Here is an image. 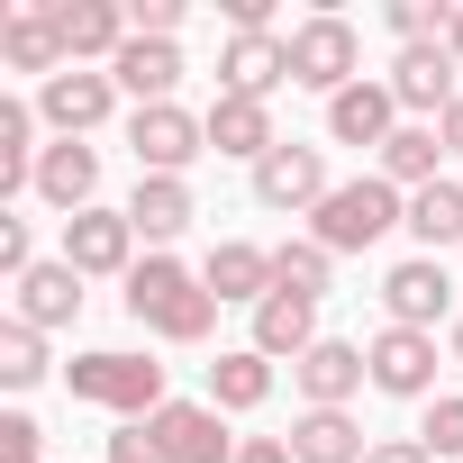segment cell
Here are the masks:
<instances>
[{
  "instance_id": "obj_1",
  "label": "cell",
  "mask_w": 463,
  "mask_h": 463,
  "mask_svg": "<svg viewBox=\"0 0 463 463\" xmlns=\"http://www.w3.org/2000/svg\"><path fill=\"white\" fill-rule=\"evenodd\" d=\"M128 318L155 327L164 345H200V336L218 327V291H209L182 255H137V273H128Z\"/></svg>"
},
{
  "instance_id": "obj_2",
  "label": "cell",
  "mask_w": 463,
  "mask_h": 463,
  "mask_svg": "<svg viewBox=\"0 0 463 463\" xmlns=\"http://www.w3.org/2000/svg\"><path fill=\"white\" fill-rule=\"evenodd\" d=\"M391 227H409V191H391L382 173H354V182H336V191L309 209V237H318L327 255H373Z\"/></svg>"
},
{
  "instance_id": "obj_3",
  "label": "cell",
  "mask_w": 463,
  "mask_h": 463,
  "mask_svg": "<svg viewBox=\"0 0 463 463\" xmlns=\"http://www.w3.org/2000/svg\"><path fill=\"white\" fill-rule=\"evenodd\" d=\"M64 391L91 400V409H109L118 427H128V418H155V409L173 400V391H164V364H155V354H128V345L73 354V364H64Z\"/></svg>"
},
{
  "instance_id": "obj_4",
  "label": "cell",
  "mask_w": 463,
  "mask_h": 463,
  "mask_svg": "<svg viewBox=\"0 0 463 463\" xmlns=\"http://www.w3.org/2000/svg\"><path fill=\"white\" fill-rule=\"evenodd\" d=\"M291 82L318 91V100L354 91V82H364V37H354V19H336V10L300 19V28H291Z\"/></svg>"
},
{
  "instance_id": "obj_5",
  "label": "cell",
  "mask_w": 463,
  "mask_h": 463,
  "mask_svg": "<svg viewBox=\"0 0 463 463\" xmlns=\"http://www.w3.org/2000/svg\"><path fill=\"white\" fill-rule=\"evenodd\" d=\"M128 155H137V173H173V182H191V164L209 155V128H200L182 100H155V109L128 118Z\"/></svg>"
},
{
  "instance_id": "obj_6",
  "label": "cell",
  "mask_w": 463,
  "mask_h": 463,
  "mask_svg": "<svg viewBox=\"0 0 463 463\" xmlns=\"http://www.w3.org/2000/svg\"><path fill=\"white\" fill-rule=\"evenodd\" d=\"M454 73H463V64H454L445 46H400L382 82H391V100H400V118H418V128H436V118H445V109L463 100V82H454Z\"/></svg>"
},
{
  "instance_id": "obj_7",
  "label": "cell",
  "mask_w": 463,
  "mask_h": 463,
  "mask_svg": "<svg viewBox=\"0 0 463 463\" xmlns=\"http://www.w3.org/2000/svg\"><path fill=\"white\" fill-rule=\"evenodd\" d=\"M64 264H73L82 282H128V273H137V227H128V209H82V218H64Z\"/></svg>"
},
{
  "instance_id": "obj_8",
  "label": "cell",
  "mask_w": 463,
  "mask_h": 463,
  "mask_svg": "<svg viewBox=\"0 0 463 463\" xmlns=\"http://www.w3.org/2000/svg\"><path fill=\"white\" fill-rule=\"evenodd\" d=\"M436 318H463V309H454L445 264H436V255L391 264V273H382V327H427V336H436Z\"/></svg>"
},
{
  "instance_id": "obj_9",
  "label": "cell",
  "mask_w": 463,
  "mask_h": 463,
  "mask_svg": "<svg viewBox=\"0 0 463 463\" xmlns=\"http://www.w3.org/2000/svg\"><path fill=\"white\" fill-rule=\"evenodd\" d=\"M46 19L64 37V64H118V46L137 37L128 0H46Z\"/></svg>"
},
{
  "instance_id": "obj_10",
  "label": "cell",
  "mask_w": 463,
  "mask_h": 463,
  "mask_svg": "<svg viewBox=\"0 0 463 463\" xmlns=\"http://www.w3.org/2000/svg\"><path fill=\"white\" fill-rule=\"evenodd\" d=\"M146 427H155L164 463H237V445H246V436H227V418L209 400H164Z\"/></svg>"
},
{
  "instance_id": "obj_11",
  "label": "cell",
  "mask_w": 463,
  "mask_h": 463,
  "mask_svg": "<svg viewBox=\"0 0 463 463\" xmlns=\"http://www.w3.org/2000/svg\"><path fill=\"white\" fill-rule=\"evenodd\" d=\"M109 109H118V82L91 64H64L55 82H37V118L55 137H91V128H109Z\"/></svg>"
},
{
  "instance_id": "obj_12",
  "label": "cell",
  "mask_w": 463,
  "mask_h": 463,
  "mask_svg": "<svg viewBox=\"0 0 463 463\" xmlns=\"http://www.w3.org/2000/svg\"><path fill=\"white\" fill-rule=\"evenodd\" d=\"M327 191H336V182H327V155H318V146H291V137H282V146L255 164V200L282 209V218H309Z\"/></svg>"
},
{
  "instance_id": "obj_13",
  "label": "cell",
  "mask_w": 463,
  "mask_h": 463,
  "mask_svg": "<svg viewBox=\"0 0 463 463\" xmlns=\"http://www.w3.org/2000/svg\"><path fill=\"white\" fill-rule=\"evenodd\" d=\"M364 364H373L382 400H436V336L427 327H382L364 345Z\"/></svg>"
},
{
  "instance_id": "obj_14",
  "label": "cell",
  "mask_w": 463,
  "mask_h": 463,
  "mask_svg": "<svg viewBox=\"0 0 463 463\" xmlns=\"http://www.w3.org/2000/svg\"><path fill=\"white\" fill-rule=\"evenodd\" d=\"M37 200L64 209V218L100 209V146H91V137H55V146L37 155Z\"/></svg>"
},
{
  "instance_id": "obj_15",
  "label": "cell",
  "mask_w": 463,
  "mask_h": 463,
  "mask_svg": "<svg viewBox=\"0 0 463 463\" xmlns=\"http://www.w3.org/2000/svg\"><path fill=\"white\" fill-rule=\"evenodd\" d=\"M291 82V37H227L218 46V100H273Z\"/></svg>"
},
{
  "instance_id": "obj_16",
  "label": "cell",
  "mask_w": 463,
  "mask_h": 463,
  "mask_svg": "<svg viewBox=\"0 0 463 463\" xmlns=\"http://www.w3.org/2000/svg\"><path fill=\"white\" fill-rule=\"evenodd\" d=\"M291 382H300V400H309V409H345V400L373 382V364H364V345H345V336H318V345L291 364Z\"/></svg>"
},
{
  "instance_id": "obj_17",
  "label": "cell",
  "mask_w": 463,
  "mask_h": 463,
  "mask_svg": "<svg viewBox=\"0 0 463 463\" xmlns=\"http://www.w3.org/2000/svg\"><path fill=\"white\" fill-rule=\"evenodd\" d=\"M200 218V200H191V182H173V173H137V191H128V227L146 237V255H164L182 227Z\"/></svg>"
},
{
  "instance_id": "obj_18",
  "label": "cell",
  "mask_w": 463,
  "mask_h": 463,
  "mask_svg": "<svg viewBox=\"0 0 463 463\" xmlns=\"http://www.w3.org/2000/svg\"><path fill=\"white\" fill-rule=\"evenodd\" d=\"M400 128H409V118H400L391 82H354V91H336V100H327V137H336V146H373V155H382Z\"/></svg>"
},
{
  "instance_id": "obj_19",
  "label": "cell",
  "mask_w": 463,
  "mask_h": 463,
  "mask_svg": "<svg viewBox=\"0 0 463 463\" xmlns=\"http://www.w3.org/2000/svg\"><path fill=\"white\" fill-rule=\"evenodd\" d=\"M10 291H19V309H10V318H28L37 336H55V327H73V318H82V273H73L64 255H55V264H28Z\"/></svg>"
},
{
  "instance_id": "obj_20",
  "label": "cell",
  "mask_w": 463,
  "mask_h": 463,
  "mask_svg": "<svg viewBox=\"0 0 463 463\" xmlns=\"http://www.w3.org/2000/svg\"><path fill=\"white\" fill-rule=\"evenodd\" d=\"M200 282L218 291V309H227V300L264 309V300H273V246H246V237H218V246H209V264H200Z\"/></svg>"
},
{
  "instance_id": "obj_21",
  "label": "cell",
  "mask_w": 463,
  "mask_h": 463,
  "mask_svg": "<svg viewBox=\"0 0 463 463\" xmlns=\"http://www.w3.org/2000/svg\"><path fill=\"white\" fill-rule=\"evenodd\" d=\"M200 128H209V155H237L246 173L282 146V137H273V100H209Z\"/></svg>"
},
{
  "instance_id": "obj_22",
  "label": "cell",
  "mask_w": 463,
  "mask_h": 463,
  "mask_svg": "<svg viewBox=\"0 0 463 463\" xmlns=\"http://www.w3.org/2000/svg\"><path fill=\"white\" fill-rule=\"evenodd\" d=\"M182 73H191V64H182V46H164V37H128V46H118V64H109V82H118L137 109L173 100V91H182Z\"/></svg>"
},
{
  "instance_id": "obj_23",
  "label": "cell",
  "mask_w": 463,
  "mask_h": 463,
  "mask_svg": "<svg viewBox=\"0 0 463 463\" xmlns=\"http://www.w3.org/2000/svg\"><path fill=\"white\" fill-rule=\"evenodd\" d=\"M255 354H273V364H300L309 345H318V300H300V291H273L264 309H255V336H246Z\"/></svg>"
},
{
  "instance_id": "obj_24",
  "label": "cell",
  "mask_w": 463,
  "mask_h": 463,
  "mask_svg": "<svg viewBox=\"0 0 463 463\" xmlns=\"http://www.w3.org/2000/svg\"><path fill=\"white\" fill-rule=\"evenodd\" d=\"M373 436L354 427V409H300L291 418V463H364Z\"/></svg>"
},
{
  "instance_id": "obj_25",
  "label": "cell",
  "mask_w": 463,
  "mask_h": 463,
  "mask_svg": "<svg viewBox=\"0 0 463 463\" xmlns=\"http://www.w3.org/2000/svg\"><path fill=\"white\" fill-rule=\"evenodd\" d=\"M264 400H273V354L227 345V354L209 364V409H218V418H246V409H264Z\"/></svg>"
},
{
  "instance_id": "obj_26",
  "label": "cell",
  "mask_w": 463,
  "mask_h": 463,
  "mask_svg": "<svg viewBox=\"0 0 463 463\" xmlns=\"http://www.w3.org/2000/svg\"><path fill=\"white\" fill-rule=\"evenodd\" d=\"M0 64H10V73H37V82L64 73V37H55V19H46V0L0 19Z\"/></svg>"
},
{
  "instance_id": "obj_27",
  "label": "cell",
  "mask_w": 463,
  "mask_h": 463,
  "mask_svg": "<svg viewBox=\"0 0 463 463\" xmlns=\"http://www.w3.org/2000/svg\"><path fill=\"white\" fill-rule=\"evenodd\" d=\"M37 155H46L37 146V109L28 100H0V191H10V200L37 191Z\"/></svg>"
},
{
  "instance_id": "obj_28",
  "label": "cell",
  "mask_w": 463,
  "mask_h": 463,
  "mask_svg": "<svg viewBox=\"0 0 463 463\" xmlns=\"http://www.w3.org/2000/svg\"><path fill=\"white\" fill-rule=\"evenodd\" d=\"M409 237H418V255L463 246V182H427V191H409Z\"/></svg>"
},
{
  "instance_id": "obj_29",
  "label": "cell",
  "mask_w": 463,
  "mask_h": 463,
  "mask_svg": "<svg viewBox=\"0 0 463 463\" xmlns=\"http://www.w3.org/2000/svg\"><path fill=\"white\" fill-rule=\"evenodd\" d=\"M436 164H445V137H436V128H418V118L382 146V182H391V191H427V182H436Z\"/></svg>"
},
{
  "instance_id": "obj_30",
  "label": "cell",
  "mask_w": 463,
  "mask_h": 463,
  "mask_svg": "<svg viewBox=\"0 0 463 463\" xmlns=\"http://www.w3.org/2000/svg\"><path fill=\"white\" fill-rule=\"evenodd\" d=\"M327 282H336V255H327L318 237H282V246H273V291L327 300Z\"/></svg>"
},
{
  "instance_id": "obj_31",
  "label": "cell",
  "mask_w": 463,
  "mask_h": 463,
  "mask_svg": "<svg viewBox=\"0 0 463 463\" xmlns=\"http://www.w3.org/2000/svg\"><path fill=\"white\" fill-rule=\"evenodd\" d=\"M55 364H46V336L28 327V318H10V327H0V382H10V391H37Z\"/></svg>"
},
{
  "instance_id": "obj_32",
  "label": "cell",
  "mask_w": 463,
  "mask_h": 463,
  "mask_svg": "<svg viewBox=\"0 0 463 463\" xmlns=\"http://www.w3.org/2000/svg\"><path fill=\"white\" fill-rule=\"evenodd\" d=\"M418 445H427L436 463H463V391H436V400H427V418H418Z\"/></svg>"
},
{
  "instance_id": "obj_33",
  "label": "cell",
  "mask_w": 463,
  "mask_h": 463,
  "mask_svg": "<svg viewBox=\"0 0 463 463\" xmlns=\"http://www.w3.org/2000/svg\"><path fill=\"white\" fill-rule=\"evenodd\" d=\"M0 463H46V427H37L28 409L0 418Z\"/></svg>"
},
{
  "instance_id": "obj_34",
  "label": "cell",
  "mask_w": 463,
  "mask_h": 463,
  "mask_svg": "<svg viewBox=\"0 0 463 463\" xmlns=\"http://www.w3.org/2000/svg\"><path fill=\"white\" fill-rule=\"evenodd\" d=\"M109 463H164V445H155V427H146V418H128V427L109 436Z\"/></svg>"
},
{
  "instance_id": "obj_35",
  "label": "cell",
  "mask_w": 463,
  "mask_h": 463,
  "mask_svg": "<svg viewBox=\"0 0 463 463\" xmlns=\"http://www.w3.org/2000/svg\"><path fill=\"white\" fill-rule=\"evenodd\" d=\"M128 19H137V37H164V46H173V28H182V0H128Z\"/></svg>"
},
{
  "instance_id": "obj_36",
  "label": "cell",
  "mask_w": 463,
  "mask_h": 463,
  "mask_svg": "<svg viewBox=\"0 0 463 463\" xmlns=\"http://www.w3.org/2000/svg\"><path fill=\"white\" fill-rule=\"evenodd\" d=\"M28 264H37V246H28V218H0V273L19 282Z\"/></svg>"
},
{
  "instance_id": "obj_37",
  "label": "cell",
  "mask_w": 463,
  "mask_h": 463,
  "mask_svg": "<svg viewBox=\"0 0 463 463\" xmlns=\"http://www.w3.org/2000/svg\"><path fill=\"white\" fill-rule=\"evenodd\" d=\"M364 463H436V454H427L418 436H373V454H364Z\"/></svg>"
},
{
  "instance_id": "obj_38",
  "label": "cell",
  "mask_w": 463,
  "mask_h": 463,
  "mask_svg": "<svg viewBox=\"0 0 463 463\" xmlns=\"http://www.w3.org/2000/svg\"><path fill=\"white\" fill-rule=\"evenodd\" d=\"M237 463H291V436H246Z\"/></svg>"
},
{
  "instance_id": "obj_39",
  "label": "cell",
  "mask_w": 463,
  "mask_h": 463,
  "mask_svg": "<svg viewBox=\"0 0 463 463\" xmlns=\"http://www.w3.org/2000/svg\"><path fill=\"white\" fill-rule=\"evenodd\" d=\"M436 137H445V155H463V100H454V109L436 118Z\"/></svg>"
},
{
  "instance_id": "obj_40",
  "label": "cell",
  "mask_w": 463,
  "mask_h": 463,
  "mask_svg": "<svg viewBox=\"0 0 463 463\" xmlns=\"http://www.w3.org/2000/svg\"><path fill=\"white\" fill-rule=\"evenodd\" d=\"M445 55L463 64V0H454V28H445Z\"/></svg>"
},
{
  "instance_id": "obj_41",
  "label": "cell",
  "mask_w": 463,
  "mask_h": 463,
  "mask_svg": "<svg viewBox=\"0 0 463 463\" xmlns=\"http://www.w3.org/2000/svg\"><path fill=\"white\" fill-rule=\"evenodd\" d=\"M445 354H454V364H463V318H454V336H445Z\"/></svg>"
}]
</instances>
